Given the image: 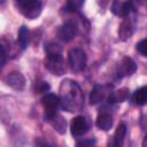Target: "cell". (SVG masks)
Returning a JSON list of instances; mask_svg holds the SVG:
<instances>
[{
	"label": "cell",
	"instance_id": "obj_1",
	"mask_svg": "<svg viewBox=\"0 0 147 147\" xmlns=\"http://www.w3.org/2000/svg\"><path fill=\"white\" fill-rule=\"evenodd\" d=\"M59 98L61 107L69 111H79L84 106V95L80 86L72 79H64L59 88Z\"/></svg>",
	"mask_w": 147,
	"mask_h": 147
},
{
	"label": "cell",
	"instance_id": "obj_2",
	"mask_svg": "<svg viewBox=\"0 0 147 147\" xmlns=\"http://www.w3.org/2000/svg\"><path fill=\"white\" fill-rule=\"evenodd\" d=\"M17 3L20 11L30 20L37 18L42 9V0H18Z\"/></svg>",
	"mask_w": 147,
	"mask_h": 147
},
{
	"label": "cell",
	"instance_id": "obj_3",
	"mask_svg": "<svg viewBox=\"0 0 147 147\" xmlns=\"http://www.w3.org/2000/svg\"><path fill=\"white\" fill-rule=\"evenodd\" d=\"M45 65L53 75H56V76H61L65 71L64 62L62 59V53H48V54H46Z\"/></svg>",
	"mask_w": 147,
	"mask_h": 147
},
{
	"label": "cell",
	"instance_id": "obj_4",
	"mask_svg": "<svg viewBox=\"0 0 147 147\" xmlns=\"http://www.w3.org/2000/svg\"><path fill=\"white\" fill-rule=\"evenodd\" d=\"M69 64L70 68L76 71V72H80L85 69L86 67V54L83 49L80 48H74L69 52Z\"/></svg>",
	"mask_w": 147,
	"mask_h": 147
},
{
	"label": "cell",
	"instance_id": "obj_5",
	"mask_svg": "<svg viewBox=\"0 0 147 147\" xmlns=\"http://www.w3.org/2000/svg\"><path fill=\"white\" fill-rule=\"evenodd\" d=\"M41 103L45 109V117L48 121L56 114V109L60 105V98L53 93H46L41 99Z\"/></svg>",
	"mask_w": 147,
	"mask_h": 147
},
{
	"label": "cell",
	"instance_id": "obj_6",
	"mask_svg": "<svg viewBox=\"0 0 147 147\" xmlns=\"http://www.w3.org/2000/svg\"><path fill=\"white\" fill-rule=\"evenodd\" d=\"M5 80H6L8 86H10L11 88H14L16 91H22L24 88V86H25V78L20 71L9 72L6 76Z\"/></svg>",
	"mask_w": 147,
	"mask_h": 147
},
{
	"label": "cell",
	"instance_id": "obj_7",
	"mask_svg": "<svg viewBox=\"0 0 147 147\" xmlns=\"http://www.w3.org/2000/svg\"><path fill=\"white\" fill-rule=\"evenodd\" d=\"M88 121L84 116H76L71 122V133L75 137H80L85 134L88 130Z\"/></svg>",
	"mask_w": 147,
	"mask_h": 147
},
{
	"label": "cell",
	"instance_id": "obj_8",
	"mask_svg": "<svg viewBox=\"0 0 147 147\" xmlns=\"http://www.w3.org/2000/svg\"><path fill=\"white\" fill-rule=\"evenodd\" d=\"M137 69L136 63L130 57H124L117 65V77L123 78L126 76H131Z\"/></svg>",
	"mask_w": 147,
	"mask_h": 147
},
{
	"label": "cell",
	"instance_id": "obj_9",
	"mask_svg": "<svg viewBox=\"0 0 147 147\" xmlns=\"http://www.w3.org/2000/svg\"><path fill=\"white\" fill-rule=\"evenodd\" d=\"M77 33V26L75 23L72 22H67L63 25L60 26L59 31H57V36L61 40L63 41H70L71 39L75 38Z\"/></svg>",
	"mask_w": 147,
	"mask_h": 147
},
{
	"label": "cell",
	"instance_id": "obj_10",
	"mask_svg": "<svg viewBox=\"0 0 147 147\" xmlns=\"http://www.w3.org/2000/svg\"><path fill=\"white\" fill-rule=\"evenodd\" d=\"M111 11L119 17H126L131 11L132 7L130 1H123V0H115L111 5Z\"/></svg>",
	"mask_w": 147,
	"mask_h": 147
},
{
	"label": "cell",
	"instance_id": "obj_11",
	"mask_svg": "<svg viewBox=\"0 0 147 147\" xmlns=\"http://www.w3.org/2000/svg\"><path fill=\"white\" fill-rule=\"evenodd\" d=\"M133 33V25L131 23V21L127 18V16L125 17V20L122 22V24L119 25V30H118V36L122 40H126L129 39Z\"/></svg>",
	"mask_w": 147,
	"mask_h": 147
},
{
	"label": "cell",
	"instance_id": "obj_12",
	"mask_svg": "<svg viewBox=\"0 0 147 147\" xmlns=\"http://www.w3.org/2000/svg\"><path fill=\"white\" fill-rule=\"evenodd\" d=\"M106 93H107V90L105 86L102 85H95L91 92V95H90V103L91 105H96L98 102H100L101 100L105 99L106 96Z\"/></svg>",
	"mask_w": 147,
	"mask_h": 147
},
{
	"label": "cell",
	"instance_id": "obj_13",
	"mask_svg": "<svg viewBox=\"0 0 147 147\" xmlns=\"http://www.w3.org/2000/svg\"><path fill=\"white\" fill-rule=\"evenodd\" d=\"M96 126L100 130L108 131L113 126V117L108 113H101L96 118Z\"/></svg>",
	"mask_w": 147,
	"mask_h": 147
},
{
	"label": "cell",
	"instance_id": "obj_14",
	"mask_svg": "<svg viewBox=\"0 0 147 147\" xmlns=\"http://www.w3.org/2000/svg\"><path fill=\"white\" fill-rule=\"evenodd\" d=\"M133 101L138 106H145L147 105V86H142L138 88L133 93Z\"/></svg>",
	"mask_w": 147,
	"mask_h": 147
},
{
	"label": "cell",
	"instance_id": "obj_15",
	"mask_svg": "<svg viewBox=\"0 0 147 147\" xmlns=\"http://www.w3.org/2000/svg\"><path fill=\"white\" fill-rule=\"evenodd\" d=\"M130 3L136 14L147 16V0H131Z\"/></svg>",
	"mask_w": 147,
	"mask_h": 147
},
{
	"label": "cell",
	"instance_id": "obj_16",
	"mask_svg": "<svg viewBox=\"0 0 147 147\" xmlns=\"http://www.w3.org/2000/svg\"><path fill=\"white\" fill-rule=\"evenodd\" d=\"M125 134H126V125L122 123V124H119L117 126V129L115 131V134H114V146L121 147L123 145Z\"/></svg>",
	"mask_w": 147,
	"mask_h": 147
},
{
	"label": "cell",
	"instance_id": "obj_17",
	"mask_svg": "<svg viewBox=\"0 0 147 147\" xmlns=\"http://www.w3.org/2000/svg\"><path fill=\"white\" fill-rule=\"evenodd\" d=\"M51 123H52V125L60 132V133H64L65 132V121L61 117V116H59V115H54L53 117H51L49 119H48Z\"/></svg>",
	"mask_w": 147,
	"mask_h": 147
},
{
	"label": "cell",
	"instance_id": "obj_18",
	"mask_svg": "<svg viewBox=\"0 0 147 147\" xmlns=\"http://www.w3.org/2000/svg\"><path fill=\"white\" fill-rule=\"evenodd\" d=\"M18 42L21 45V47L24 49L28 47L29 44V31L26 29V26H21L20 31H18Z\"/></svg>",
	"mask_w": 147,
	"mask_h": 147
},
{
	"label": "cell",
	"instance_id": "obj_19",
	"mask_svg": "<svg viewBox=\"0 0 147 147\" xmlns=\"http://www.w3.org/2000/svg\"><path fill=\"white\" fill-rule=\"evenodd\" d=\"M85 0H67V9L74 11L79 9L84 5Z\"/></svg>",
	"mask_w": 147,
	"mask_h": 147
},
{
	"label": "cell",
	"instance_id": "obj_20",
	"mask_svg": "<svg viewBox=\"0 0 147 147\" xmlns=\"http://www.w3.org/2000/svg\"><path fill=\"white\" fill-rule=\"evenodd\" d=\"M45 52H46V54H48V53H62V48L60 45H57L55 42H48L45 46Z\"/></svg>",
	"mask_w": 147,
	"mask_h": 147
},
{
	"label": "cell",
	"instance_id": "obj_21",
	"mask_svg": "<svg viewBox=\"0 0 147 147\" xmlns=\"http://www.w3.org/2000/svg\"><path fill=\"white\" fill-rule=\"evenodd\" d=\"M137 49L139 53H141L144 56H147V38L139 41L137 44Z\"/></svg>",
	"mask_w": 147,
	"mask_h": 147
},
{
	"label": "cell",
	"instance_id": "obj_22",
	"mask_svg": "<svg viewBox=\"0 0 147 147\" xmlns=\"http://www.w3.org/2000/svg\"><path fill=\"white\" fill-rule=\"evenodd\" d=\"M95 140L94 139H90V140H83V141H78L76 145L77 146H86V145H94Z\"/></svg>",
	"mask_w": 147,
	"mask_h": 147
},
{
	"label": "cell",
	"instance_id": "obj_23",
	"mask_svg": "<svg viewBox=\"0 0 147 147\" xmlns=\"http://www.w3.org/2000/svg\"><path fill=\"white\" fill-rule=\"evenodd\" d=\"M6 48L5 46H1V68L5 65V62H6Z\"/></svg>",
	"mask_w": 147,
	"mask_h": 147
},
{
	"label": "cell",
	"instance_id": "obj_24",
	"mask_svg": "<svg viewBox=\"0 0 147 147\" xmlns=\"http://www.w3.org/2000/svg\"><path fill=\"white\" fill-rule=\"evenodd\" d=\"M142 146H144V147H147V136L145 137V140H144V142H142Z\"/></svg>",
	"mask_w": 147,
	"mask_h": 147
},
{
	"label": "cell",
	"instance_id": "obj_25",
	"mask_svg": "<svg viewBox=\"0 0 147 147\" xmlns=\"http://www.w3.org/2000/svg\"><path fill=\"white\" fill-rule=\"evenodd\" d=\"M16 1H18V0H16Z\"/></svg>",
	"mask_w": 147,
	"mask_h": 147
}]
</instances>
